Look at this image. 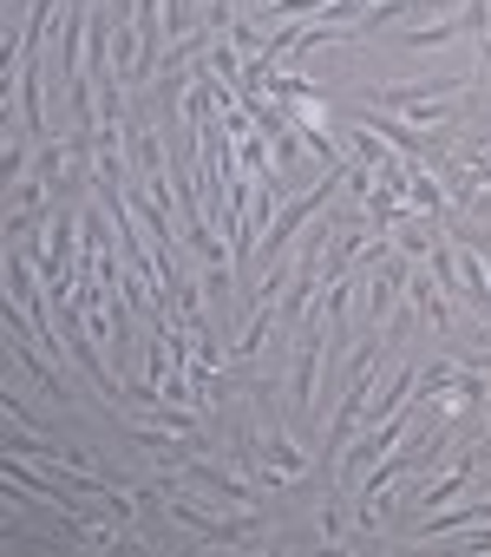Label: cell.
Here are the masks:
<instances>
[{
	"label": "cell",
	"instance_id": "cell-2",
	"mask_svg": "<svg viewBox=\"0 0 491 557\" xmlns=\"http://www.w3.org/2000/svg\"><path fill=\"white\" fill-rule=\"evenodd\" d=\"M406 302H413V315H426V329H458V309H452V296L432 283V275H406Z\"/></svg>",
	"mask_w": 491,
	"mask_h": 557
},
{
	"label": "cell",
	"instance_id": "cell-1",
	"mask_svg": "<svg viewBox=\"0 0 491 557\" xmlns=\"http://www.w3.org/2000/svg\"><path fill=\"white\" fill-rule=\"evenodd\" d=\"M190 492H203V498H223V505H256V492L250 485H242L229 466H216V459H190L184 472H177Z\"/></svg>",
	"mask_w": 491,
	"mask_h": 557
},
{
	"label": "cell",
	"instance_id": "cell-4",
	"mask_svg": "<svg viewBox=\"0 0 491 557\" xmlns=\"http://www.w3.org/2000/svg\"><path fill=\"white\" fill-rule=\"evenodd\" d=\"M484 446H491V413H484Z\"/></svg>",
	"mask_w": 491,
	"mask_h": 557
},
{
	"label": "cell",
	"instance_id": "cell-3",
	"mask_svg": "<svg viewBox=\"0 0 491 557\" xmlns=\"http://www.w3.org/2000/svg\"><path fill=\"white\" fill-rule=\"evenodd\" d=\"M465 34V14H445V21H426V27H413L406 34V47H452Z\"/></svg>",
	"mask_w": 491,
	"mask_h": 557
}]
</instances>
